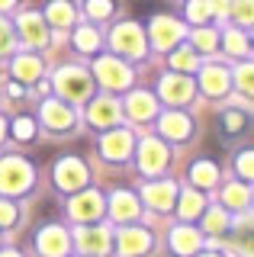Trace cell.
Returning <instances> with one entry per match:
<instances>
[{"label":"cell","mask_w":254,"mask_h":257,"mask_svg":"<svg viewBox=\"0 0 254 257\" xmlns=\"http://www.w3.org/2000/svg\"><path fill=\"white\" fill-rule=\"evenodd\" d=\"M0 7H13V0H0Z\"/></svg>","instance_id":"cell-14"},{"label":"cell","mask_w":254,"mask_h":257,"mask_svg":"<svg viewBox=\"0 0 254 257\" xmlns=\"http://www.w3.org/2000/svg\"><path fill=\"white\" fill-rule=\"evenodd\" d=\"M206 90L209 93H222V87H225V74H222L219 68H212V71H206Z\"/></svg>","instance_id":"cell-3"},{"label":"cell","mask_w":254,"mask_h":257,"mask_svg":"<svg viewBox=\"0 0 254 257\" xmlns=\"http://www.w3.org/2000/svg\"><path fill=\"white\" fill-rule=\"evenodd\" d=\"M155 36H158V42H168L171 36H177V29H174V23H171V20H164V23H158Z\"/></svg>","instance_id":"cell-8"},{"label":"cell","mask_w":254,"mask_h":257,"mask_svg":"<svg viewBox=\"0 0 254 257\" xmlns=\"http://www.w3.org/2000/svg\"><path fill=\"white\" fill-rule=\"evenodd\" d=\"M77 77H81L77 71H65V74H61V87H65L71 96H84V93H87V80L81 84Z\"/></svg>","instance_id":"cell-1"},{"label":"cell","mask_w":254,"mask_h":257,"mask_svg":"<svg viewBox=\"0 0 254 257\" xmlns=\"http://www.w3.org/2000/svg\"><path fill=\"white\" fill-rule=\"evenodd\" d=\"M225 125H228V132H241V125H244V119L238 116V112H228L225 116Z\"/></svg>","instance_id":"cell-9"},{"label":"cell","mask_w":254,"mask_h":257,"mask_svg":"<svg viewBox=\"0 0 254 257\" xmlns=\"http://www.w3.org/2000/svg\"><path fill=\"white\" fill-rule=\"evenodd\" d=\"M68 16H71V13H68V7H58V4L52 7V20H55V23H65Z\"/></svg>","instance_id":"cell-13"},{"label":"cell","mask_w":254,"mask_h":257,"mask_svg":"<svg viewBox=\"0 0 254 257\" xmlns=\"http://www.w3.org/2000/svg\"><path fill=\"white\" fill-rule=\"evenodd\" d=\"M193 177H196V183L209 187V183H216V167H212V164H200V167L193 171Z\"/></svg>","instance_id":"cell-6"},{"label":"cell","mask_w":254,"mask_h":257,"mask_svg":"<svg viewBox=\"0 0 254 257\" xmlns=\"http://www.w3.org/2000/svg\"><path fill=\"white\" fill-rule=\"evenodd\" d=\"M100 74H106L103 77L106 84H125V71L119 68V64H113V61H100Z\"/></svg>","instance_id":"cell-2"},{"label":"cell","mask_w":254,"mask_h":257,"mask_svg":"<svg viewBox=\"0 0 254 257\" xmlns=\"http://www.w3.org/2000/svg\"><path fill=\"white\" fill-rule=\"evenodd\" d=\"M158 161H164V148H158V145H145V167H155Z\"/></svg>","instance_id":"cell-7"},{"label":"cell","mask_w":254,"mask_h":257,"mask_svg":"<svg viewBox=\"0 0 254 257\" xmlns=\"http://www.w3.org/2000/svg\"><path fill=\"white\" fill-rule=\"evenodd\" d=\"M61 177H65V187H74V183H81V167L74 164V161H68V164H61Z\"/></svg>","instance_id":"cell-4"},{"label":"cell","mask_w":254,"mask_h":257,"mask_svg":"<svg viewBox=\"0 0 254 257\" xmlns=\"http://www.w3.org/2000/svg\"><path fill=\"white\" fill-rule=\"evenodd\" d=\"M20 74L26 77V80H33V77L39 74V64H36V61H23V64H20Z\"/></svg>","instance_id":"cell-10"},{"label":"cell","mask_w":254,"mask_h":257,"mask_svg":"<svg viewBox=\"0 0 254 257\" xmlns=\"http://www.w3.org/2000/svg\"><path fill=\"white\" fill-rule=\"evenodd\" d=\"M119 45H122V48H129L132 55H139L142 42H139V36H132V26H125L122 32H119Z\"/></svg>","instance_id":"cell-5"},{"label":"cell","mask_w":254,"mask_h":257,"mask_svg":"<svg viewBox=\"0 0 254 257\" xmlns=\"http://www.w3.org/2000/svg\"><path fill=\"white\" fill-rule=\"evenodd\" d=\"M77 45H81V48H93V45H97V36H93V32H77Z\"/></svg>","instance_id":"cell-11"},{"label":"cell","mask_w":254,"mask_h":257,"mask_svg":"<svg viewBox=\"0 0 254 257\" xmlns=\"http://www.w3.org/2000/svg\"><path fill=\"white\" fill-rule=\"evenodd\" d=\"M29 135H33V122H29V119H20L17 122V139H29Z\"/></svg>","instance_id":"cell-12"}]
</instances>
